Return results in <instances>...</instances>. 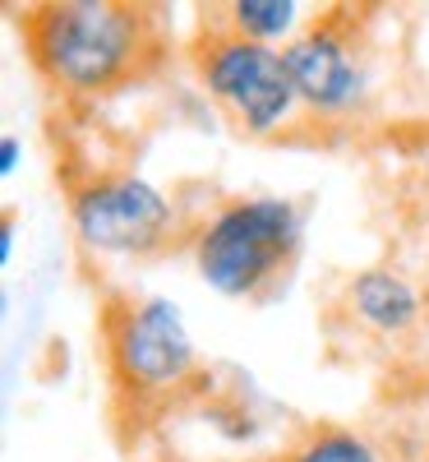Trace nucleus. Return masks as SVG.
Returning <instances> with one entry per match:
<instances>
[{
  "mask_svg": "<svg viewBox=\"0 0 429 462\" xmlns=\"http://www.w3.org/2000/svg\"><path fill=\"white\" fill-rule=\"evenodd\" d=\"M106 426L125 453L208 393V365L171 300L134 287H102L93 310Z\"/></svg>",
  "mask_w": 429,
  "mask_h": 462,
  "instance_id": "nucleus-1",
  "label": "nucleus"
},
{
  "mask_svg": "<svg viewBox=\"0 0 429 462\" xmlns=\"http://www.w3.org/2000/svg\"><path fill=\"white\" fill-rule=\"evenodd\" d=\"M14 28L32 74L65 102H106L158 79L171 56L162 5L130 0H51L14 5Z\"/></svg>",
  "mask_w": 429,
  "mask_h": 462,
  "instance_id": "nucleus-2",
  "label": "nucleus"
},
{
  "mask_svg": "<svg viewBox=\"0 0 429 462\" xmlns=\"http://www.w3.org/2000/svg\"><path fill=\"white\" fill-rule=\"evenodd\" d=\"M305 199L287 195H226L194 226L199 278L231 300L268 305L287 291L305 250Z\"/></svg>",
  "mask_w": 429,
  "mask_h": 462,
  "instance_id": "nucleus-3",
  "label": "nucleus"
},
{
  "mask_svg": "<svg viewBox=\"0 0 429 462\" xmlns=\"http://www.w3.org/2000/svg\"><path fill=\"white\" fill-rule=\"evenodd\" d=\"M185 56L208 97L226 111V121L245 134H272L300 102L287 56L231 28L222 5H199Z\"/></svg>",
  "mask_w": 429,
  "mask_h": 462,
  "instance_id": "nucleus-4",
  "label": "nucleus"
},
{
  "mask_svg": "<svg viewBox=\"0 0 429 462\" xmlns=\"http://www.w3.org/2000/svg\"><path fill=\"white\" fill-rule=\"evenodd\" d=\"M69 222L74 236L93 254H121V259H158L180 245V236L194 241V226L180 208L148 185L134 171H84L69 180Z\"/></svg>",
  "mask_w": 429,
  "mask_h": 462,
  "instance_id": "nucleus-5",
  "label": "nucleus"
},
{
  "mask_svg": "<svg viewBox=\"0 0 429 462\" xmlns=\"http://www.w3.org/2000/svg\"><path fill=\"white\" fill-rule=\"evenodd\" d=\"M374 19L379 5H324L282 47L300 106L342 121L356 116L370 97L374 60Z\"/></svg>",
  "mask_w": 429,
  "mask_h": 462,
  "instance_id": "nucleus-6",
  "label": "nucleus"
},
{
  "mask_svg": "<svg viewBox=\"0 0 429 462\" xmlns=\"http://www.w3.org/2000/svg\"><path fill=\"white\" fill-rule=\"evenodd\" d=\"M424 315H429L424 291L393 263L351 268L328 300V328L361 337L370 346H393V342L415 337Z\"/></svg>",
  "mask_w": 429,
  "mask_h": 462,
  "instance_id": "nucleus-7",
  "label": "nucleus"
},
{
  "mask_svg": "<svg viewBox=\"0 0 429 462\" xmlns=\"http://www.w3.org/2000/svg\"><path fill=\"white\" fill-rule=\"evenodd\" d=\"M254 462H383V457L361 430L342 426V420H309Z\"/></svg>",
  "mask_w": 429,
  "mask_h": 462,
  "instance_id": "nucleus-8",
  "label": "nucleus"
},
{
  "mask_svg": "<svg viewBox=\"0 0 429 462\" xmlns=\"http://www.w3.org/2000/svg\"><path fill=\"white\" fill-rule=\"evenodd\" d=\"M226 23L241 28L245 37H254V42H278V37H287L296 28V14L300 5L296 0H236V5H222Z\"/></svg>",
  "mask_w": 429,
  "mask_h": 462,
  "instance_id": "nucleus-9",
  "label": "nucleus"
},
{
  "mask_svg": "<svg viewBox=\"0 0 429 462\" xmlns=\"http://www.w3.org/2000/svg\"><path fill=\"white\" fill-rule=\"evenodd\" d=\"M393 208H397V222L406 226V236H415L420 245H429V158L397 180Z\"/></svg>",
  "mask_w": 429,
  "mask_h": 462,
  "instance_id": "nucleus-10",
  "label": "nucleus"
},
{
  "mask_svg": "<svg viewBox=\"0 0 429 462\" xmlns=\"http://www.w3.org/2000/svg\"><path fill=\"white\" fill-rule=\"evenodd\" d=\"M14 162H19V139L14 134H5V139H0V171H14Z\"/></svg>",
  "mask_w": 429,
  "mask_h": 462,
  "instance_id": "nucleus-11",
  "label": "nucleus"
},
{
  "mask_svg": "<svg viewBox=\"0 0 429 462\" xmlns=\"http://www.w3.org/2000/svg\"><path fill=\"white\" fill-rule=\"evenodd\" d=\"M14 254V213H5V226H0V263H10Z\"/></svg>",
  "mask_w": 429,
  "mask_h": 462,
  "instance_id": "nucleus-12",
  "label": "nucleus"
}]
</instances>
